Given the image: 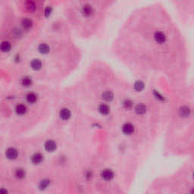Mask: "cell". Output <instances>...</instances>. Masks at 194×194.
Returning a JSON list of instances; mask_svg holds the SVG:
<instances>
[{
  "mask_svg": "<svg viewBox=\"0 0 194 194\" xmlns=\"http://www.w3.org/2000/svg\"><path fill=\"white\" fill-rule=\"evenodd\" d=\"M115 50L136 69L171 76L184 70L187 55L182 36L165 5L159 2L144 4L130 14Z\"/></svg>",
  "mask_w": 194,
  "mask_h": 194,
  "instance_id": "1",
  "label": "cell"
},
{
  "mask_svg": "<svg viewBox=\"0 0 194 194\" xmlns=\"http://www.w3.org/2000/svg\"><path fill=\"white\" fill-rule=\"evenodd\" d=\"M118 0H62L64 14L77 27L90 29L106 19Z\"/></svg>",
  "mask_w": 194,
  "mask_h": 194,
  "instance_id": "2",
  "label": "cell"
},
{
  "mask_svg": "<svg viewBox=\"0 0 194 194\" xmlns=\"http://www.w3.org/2000/svg\"><path fill=\"white\" fill-rule=\"evenodd\" d=\"M9 2L14 9L27 17L46 15L50 0H1Z\"/></svg>",
  "mask_w": 194,
  "mask_h": 194,
  "instance_id": "3",
  "label": "cell"
},
{
  "mask_svg": "<svg viewBox=\"0 0 194 194\" xmlns=\"http://www.w3.org/2000/svg\"><path fill=\"white\" fill-rule=\"evenodd\" d=\"M170 2L181 17L194 16V0H170Z\"/></svg>",
  "mask_w": 194,
  "mask_h": 194,
  "instance_id": "4",
  "label": "cell"
},
{
  "mask_svg": "<svg viewBox=\"0 0 194 194\" xmlns=\"http://www.w3.org/2000/svg\"><path fill=\"white\" fill-rule=\"evenodd\" d=\"M5 156L9 159H11V160H14L17 158L18 156V151L16 150L14 148H9L6 150V152H5Z\"/></svg>",
  "mask_w": 194,
  "mask_h": 194,
  "instance_id": "5",
  "label": "cell"
},
{
  "mask_svg": "<svg viewBox=\"0 0 194 194\" xmlns=\"http://www.w3.org/2000/svg\"><path fill=\"white\" fill-rule=\"evenodd\" d=\"M101 176L105 181H111L114 177V173L110 169H106L102 171Z\"/></svg>",
  "mask_w": 194,
  "mask_h": 194,
  "instance_id": "6",
  "label": "cell"
},
{
  "mask_svg": "<svg viewBox=\"0 0 194 194\" xmlns=\"http://www.w3.org/2000/svg\"><path fill=\"white\" fill-rule=\"evenodd\" d=\"M122 131L123 133L124 134H126V135H131V134H132L134 133V127L133 124H130V123H127V124H125L123 126Z\"/></svg>",
  "mask_w": 194,
  "mask_h": 194,
  "instance_id": "7",
  "label": "cell"
},
{
  "mask_svg": "<svg viewBox=\"0 0 194 194\" xmlns=\"http://www.w3.org/2000/svg\"><path fill=\"white\" fill-rule=\"evenodd\" d=\"M59 116H60V118L62 120H68L71 117L70 110L68 109H67V108H63L62 109H61L60 112H59Z\"/></svg>",
  "mask_w": 194,
  "mask_h": 194,
  "instance_id": "8",
  "label": "cell"
},
{
  "mask_svg": "<svg viewBox=\"0 0 194 194\" xmlns=\"http://www.w3.org/2000/svg\"><path fill=\"white\" fill-rule=\"evenodd\" d=\"M45 149L47 152H53L56 149V143L52 140L47 141L45 143Z\"/></svg>",
  "mask_w": 194,
  "mask_h": 194,
  "instance_id": "9",
  "label": "cell"
},
{
  "mask_svg": "<svg viewBox=\"0 0 194 194\" xmlns=\"http://www.w3.org/2000/svg\"><path fill=\"white\" fill-rule=\"evenodd\" d=\"M15 112L19 115H23L27 112V107L23 104H19L15 108Z\"/></svg>",
  "mask_w": 194,
  "mask_h": 194,
  "instance_id": "10",
  "label": "cell"
},
{
  "mask_svg": "<svg viewBox=\"0 0 194 194\" xmlns=\"http://www.w3.org/2000/svg\"><path fill=\"white\" fill-rule=\"evenodd\" d=\"M43 160V156L42 154H40V153H36L31 158L32 162L35 165L40 164Z\"/></svg>",
  "mask_w": 194,
  "mask_h": 194,
  "instance_id": "11",
  "label": "cell"
},
{
  "mask_svg": "<svg viewBox=\"0 0 194 194\" xmlns=\"http://www.w3.org/2000/svg\"><path fill=\"white\" fill-rule=\"evenodd\" d=\"M102 97L104 100L108 101V102H109V101L112 100L113 97H114V94H113V93H112V91L106 90L105 91V92L102 93Z\"/></svg>",
  "mask_w": 194,
  "mask_h": 194,
  "instance_id": "12",
  "label": "cell"
},
{
  "mask_svg": "<svg viewBox=\"0 0 194 194\" xmlns=\"http://www.w3.org/2000/svg\"><path fill=\"white\" fill-rule=\"evenodd\" d=\"M99 111L101 114L103 115H107L109 112H110V109H109V106H108L107 105H106V104H102V105L99 106Z\"/></svg>",
  "mask_w": 194,
  "mask_h": 194,
  "instance_id": "13",
  "label": "cell"
},
{
  "mask_svg": "<svg viewBox=\"0 0 194 194\" xmlns=\"http://www.w3.org/2000/svg\"><path fill=\"white\" fill-rule=\"evenodd\" d=\"M32 83H33V80L30 76H25L21 79V84L24 87H30V86H31Z\"/></svg>",
  "mask_w": 194,
  "mask_h": 194,
  "instance_id": "14",
  "label": "cell"
},
{
  "mask_svg": "<svg viewBox=\"0 0 194 194\" xmlns=\"http://www.w3.org/2000/svg\"><path fill=\"white\" fill-rule=\"evenodd\" d=\"M26 99L29 103H35L37 100V96L34 93H29L26 96Z\"/></svg>",
  "mask_w": 194,
  "mask_h": 194,
  "instance_id": "15",
  "label": "cell"
},
{
  "mask_svg": "<svg viewBox=\"0 0 194 194\" xmlns=\"http://www.w3.org/2000/svg\"><path fill=\"white\" fill-rule=\"evenodd\" d=\"M135 110L136 112H137L138 115H143L144 113H146V107L144 105L139 104V105H137V106Z\"/></svg>",
  "mask_w": 194,
  "mask_h": 194,
  "instance_id": "16",
  "label": "cell"
},
{
  "mask_svg": "<svg viewBox=\"0 0 194 194\" xmlns=\"http://www.w3.org/2000/svg\"><path fill=\"white\" fill-rule=\"evenodd\" d=\"M15 177L18 179H23L25 177V171L23 168H18L15 171Z\"/></svg>",
  "mask_w": 194,
  "mask_h": 194,
  "instance_id": "17",
  "label": "cell"
},
{
  "mask_svg": "<svg viewBox=\"0 0 194 194\" xmlns=\"http://www.w3.org/2000/svg\"><path fill=\"white\" fill-rule=\"evenodd\" d=\"M134 88L137 91H141L144 88V84L143 83L141 82V81H137L135 84H134Z\"/></svg>",
  "mask_w": 194,
  "mask_h": 194,
  "instance_id": "18",
  "label": "cell"
},
{
  "mask_svg": "<svg viewBox=\"0 0 194 194\" xmlns=\"http://www.w3.org/2000/svg\"><path fill=\"white\" fill-rule=\"evenodd\" d=\"M180 114L182 116H188L190 115V109L187 107H183L182 109L180 110Z\"/></svg>",
  "mask_w": 194,
  "mask_h": 194,
  "instance_id": "19",
  "label": "cell"
},
{
  "mask_svg": "<svg viewBox=\"0 0 194 194\" xmlns=\"http://www.w3.org/2000/svg\"><path fill=\"white\" fill-rule=\"evenodd\" d=\"M48 184H49V181L48 180H44V181H43L42 182L40 183V187L42 188V189H45V188H46L48 187Z\"/></svg>",
  "mask_w": 194,
  "mask_h": 194,
  "instance_id": "20",
  "label": "cell"
},
{
  "mask_svg": "<svg viewBox=\"0 0 194 194\" xmlns=\"http://www.w3.org/2000/svg\"><path fill=\"white\" fill-rule=\"evenodd\" d=\"M124 106H125V107L127 108V109H130V108L131 107V106H132V103L129 100H127L124 102Z\"/></svg>",
  "mask_w": 194,
  "mask_h": 194,
  "instance_id": "21",
  "label": "cell"
},
{
  "mask_svg": "<svg viewBox=\"0 0 194 194\" xmlns=\"http://www.w3.org/2000/svg\"><path fill=\"white\" fill-rule=\"evenodd\" d=\"M193 179H194V172H193Z\"/></svg>",
  "mask_w": 194,
  "mask_h": 194,
  "instance_id": "22",
  "label": "cell"
}]
</instances>
